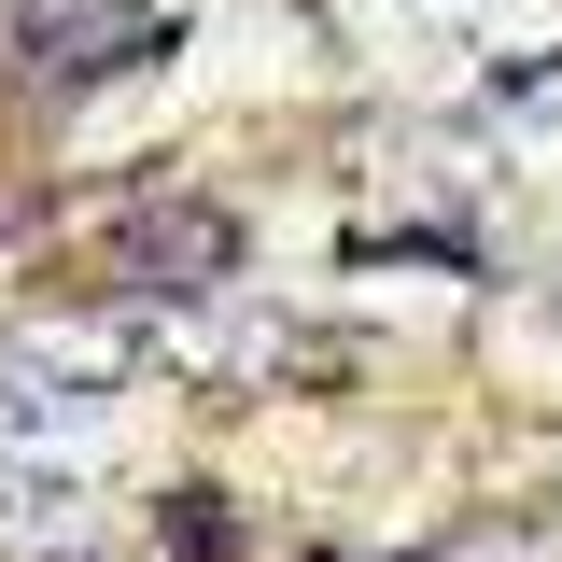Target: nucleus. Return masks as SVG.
<instances>
[{
	"label": "nucleus",
	"mask_w": 562,
	"mask_h": 562,
	"mask_svg": "<svg viewBox=\"0 0 562 562\" xmlns=\"http://www.w3.org/2000/svg\"><path fill=\"white\" fill-rule=\"evenodd\" d=\"M155 57H169V14H140V0H14V85H43V99H85Z\"/></svg>",
	"instance_id": "obj_1"
},
{
	"label": "nucleus",
	"mask_w": 562,
	"mask_h": 562,
	"mask_svg": "<svg viewBox=\"0 0 562 562\" xmlns=\"http://www.w3.org/2000/svg\"><path fill=\"white\" fill-rule=\"evenodd\" d=\"M225 254H239V225L198 198H169V211H140L127 225V281H155V295H198V281H225Z\"/></svg>",
	"instance_id": "obj_2"
}]
</instances>
